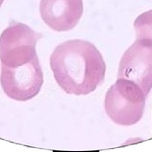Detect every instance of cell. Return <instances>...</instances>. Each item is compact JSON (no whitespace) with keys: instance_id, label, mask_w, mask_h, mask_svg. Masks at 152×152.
<instances>
[{"instance_id":"cell-1","label":"cell","mask_w":152,"mask_h":152,"mask_svg":"<svg viewBox=\"0 0 152 152\" xmlns=\"http://www.w3.org/2000/svg\"><path fill=\"white\" fill-rule=\"evenodd\" d=\"M54 79L68 94L87 95L104 80L106 63L92 43L69 40L55 48L50 59Z\"/></svg>"},{"instance_id":"cell-2","label":"cell","mask_w":152,"mask_h":152,"mask_svg":"<svg viewBox=\"0 0 152 152\" xmlns=\"http://www.w3.org/2000/svg\"><path fill=\"white\" fill-rule=\"evenodd\" d=\"M146 95L131 81L117 79L106 94L104 109L111 120L122 126L138 123L145 110Z\"/></svg>"},{"instance_id":"cell-3","label":"cell","mask_w":152,"mask_h":152,"mask_svg":"<svg viewBox=\"0 0 152 152\" xmlns=\"http://www.w3.org/2000/svg\"><path fill=\"white\" fill-rule=\"evenodd\" d=\"M31 28L13 22L0 35V61L9 68L22 66L36 56V43L41 38Z\"/></svg>"},{"instance_id":"cell-4","label":"cell","mask_w":152,"mask_h":152,"mask_svg":"<svg viewBox=\"0 0 152 152\" xmlns=\"http://www.w3.org/2000/svg\"><path fill=\"white\" fill-rule=\"evenodd\" d=\"M44 82L37 55L28 63L15 68L1 66L0 84L4 93L16 101H28L39 93Z\"/></svg>"},{"instance_id":"cell-5","label":"cell","mask_w":152,"mask_h":152,"mask_svg":"<svg viewBox=\"0 0 152 152\" xmlns=\"http://www.w3.org/2000/svg\"><path fill=\"white\" fill-rule=\"evenodd\" d=\"M118 79L131 81L147 94L152 88V40L137 39L124 53Z\"/></svg>"},{"instance_id":"cell-6","label":"cell","mask_w":152,"mask_h":152,"mask_svg":"<svg viewBox=\"0 0 152 152\" xmlns=\"http://www.w3.org/2000/svg\"><path fill=\"white\" fill-rule=\"evenodd\" d=\"M83 0H41V17L51 30L68 31L83 15Z\"/></svg>"},{"instance_id":"cell-7","label":"cell","mask_w":152,"mask_h":152,"mask_svg":"<svg viewBox=\"0 0 152 152\" xmlns=\"http://www.w3.org/2000/svg\"><path fill=\"white\" fill-rule=\"evenodd\" d=\"M137 39L152 40V10L142 13L134 21Z\"/></svg>"},{"instance_id":"cell-8","label":"cell","mask_w":152,"mask_h":152,"mask_svg":"<svg viewBox=\"0 0 152 152\" xmlns=\"http://www.w3.org/2000/svg\"><path fill=\"white\" fill-rule=\"evenodd\" d=\"M3 2H4V0H0V7L2 6V4H3Z\"/></svg>"}]
</instances>
